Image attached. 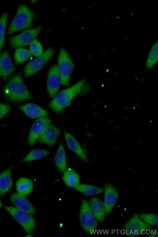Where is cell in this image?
<instances>
[{
  "mask_svg": "<svg viewBox=\"0 0 158 237\" xmlns=\"http://www.w3.org/2000/svg\"><path fill=\"white\" fill-rule=\"evenodd\" d=\"M2 93L6 100L14 103L22 102L33 97L24 84L20 72L9 78L3 88Z\"/></svg>",
  "mask_w": 158,
  "mask_h": 237,
  "instance_id": "obj_1",
  "label": "cell"
},
{
  "mask_svg": "<svg viewBox=\"0 0 158 237\" xmlns=\"http://www.w3.org/2000/svg\"><path fill=\"white\" fill-rule=\"evenodd\" d=\"M86 82V78H83L70 87L57 93L48 104L49 107L56 113H62L71 104L72 99L80 92Z\"/></svg>",
  "mask_w": 158,
  "mask_h": 237,
  "instance_id": "obj_2",
  "label": "cell"
},
{
  "mask_svg": "<svg viewBox=\"0 0 158 237\" xmlns=\"http://www.w3.org/2000/svg\"><path fill=\"white\" fill-rule=\"evenodd\" d=\"M34 17V11L29 7L24 4H19L9 27L8 34L11 35L16 31L30 28L32 25Z\"/></svg>",
  "mask_w": 158,
  "mask_h": 237,
  "instance_id": "obj_3",
  "label": "cell"
},
{
  "mask_svg": "<svg viewBox=\"0 0 158 237\" xmlns=\"http://www.w3.org/2000/svg\"><path fill=\"white\" fill-rule=\"evenodd\" d=\"M121 228L126 235L135 237L150 231L152 226L144 222L139 214L135 213L122 226Z\"/></svg>",
  "mask_w": 158,
  "mask_h": 237,
  "instance_id": "obj_4",
  "label": "cell"
},
{
  "mask_svg": "<svg viewBox=\"0 0 158 237\" xmlns=\"http://www.w3.org/2000/svg\"><path fill=\"white\" fill-rule=\"evenodd\" d=\"M79 218L81 227L85 233L89 234L95 233L98 227V221L86 199L81 201Z\"/></svg>",
  "mask_w": 158,
  "mask_h": 237,
  "instance_id": "obj_5",
  "label": "cell"
},
{
  "mask_svg": "<svg viewBox=\"0 0 158 237\" xmlns=\"http://www.w3.org/2000/svg\"><path fill=\"white\" fill-rule=\"evenodd\" d=\"M57 69L60 74L61 85L69 86L74 64L67 50L62 48L58 56Z\"/></svg>",
  "mask_w": 158,
  "mask_h": 237,
  "instance_id": "obj_6",
  "label": "cell"
},
{
  "mask_svg": "<svg viewBox=\"0 0 158 237\" xmlns=\"http://www.w3.org/2000/svg\"><path fill=\"white\" fill-rule=\"evenodd\" d=\"M4 208L22 227L27 234L32 233L36 225V221L31 214L16 207L4 206Z\"/></svg>",
  "mask_w": 158,
  "mask_h": 237,
  "instance_id": "obj_7",
  "label": "cell"
},
{
  "mask_svg": "<svg viewBox=\"0 0 158 237\" xmlns=\"http://www.w3.org/2000/svg\"><path fill=\"white\" fill-rule=\"evenodd\" d=\"M42 28V27L40 26L27 29L19 34L11 37L9 39L10 46L13 49H16L30 44L40 33Z\"/></svg>",
  "mask_w": 158,
  "mask_h": 237,
  "instance_id": "obj_8",
  "label": "cell"
},
{
  "mask_svg": "<svg viewBox=\"0 0 158 237\" xmlns=\"http://www.w3.org/2000/svg\"><path fill=\"white\" fill-rule=\"evenodd\" d=\"M54 51L52 47H48L39 56L31 61L25 66L24 76L27 77L40 71L53 55Z\"/></svg>",
  "mask_w": 158,
  "mask_h": 237,
  "instance_id": "obj_9",
  "label": "cell"
},
{
  "mask_svg": "<svg viewBox=\"0 0 158 237\" xmlns=\"http://www.w3.org/2000/svg\"><path fill=\"white\" fill-rule=\"evenodd\" d=\"M103 188L106 214L108 215L110 214L117 202L118 192L117 188L109 182H106Z\"/></svg>",
  "mask_w": 158,
  "mask_h": 237,
  "instance_id": "obj_10",
  "label": "cell"
},
{
  "mask_svg": "<svg viewBox=\"0 0 158 237\" xmlns=\"http://www.w3.org/2000/svg\"><path fill=\"white\" fill-rule=\"evenodd\" d=\"M60 84L61 79L57 65L54 64L49 70L47 80V92L51 98H53L57 94Z\"/></svg>",
  "mask_w": 158,
  "mask_h": 237,
  "instance_id": "obj_11",
  "label": "cell"
},
{
  "mask_svg": "<svg viewBox=\"0 0 158 237\" xmlns=\"http://www.w3.org/2000/svg\"><path fill=\"white\" fill-rule=\"evenodd\" d=\"M52 122L46 116L38 118L32 125L28 136V141L31 146L34 144L44 129Z\"/></svg>",
  "mask_w": 158,
  "mask_h": 237,
  "instance_id": "obj_12",
  "label": "cell"
},
{
  "mask_svg": "<svg viewBox=\"0 0 158 237\" xmlns=\"http://www.w3.org/2000/svg\"><path fill=\"white\" fill-rule=\"evenodd\" d=\"M60 134L59 128L51 123L43 131L38 139V141L40 143L52 146L56 144L57 139Z\"/></svg>",
  "mask_w": 158,
  "mask_h": 237,
  "instance_id": "obj_13",
  "label": "cell"
},
{
  "mask_svg": "<svg viewBox=\"0 0 158 237\" xmlns=\"http://www.w3.org/2000/svg\"><path fill=\"white\" fill-rule=\"evenodd\" d=\"M15 68L10 58L9 52L5 50L0 53V77L4 81L14 72Z\"/></svg>",
  "mask_w": 158,
  "mask_h": 237,
  "instance_id": "obj_14",
  "label": "cell"
},
{
  "mask_svg": "<svg viewBox=\"0 0 158 237\" xmlns=\"http://www.w3.org/2000/svg\"><path fill=\"white\" fill-rule=\"evenodd\" d=\"M10 198L11 202L16 207L31 215H35V211L34 206L25 195L18 193H13L10 194Z\"/></svg>",
  "mask_w": 158,
  "mask_h": 237,
  "instance_id": "obj_15",
  "label": "cell"
},
{
  "mask_svg": "<svg viewBox=\"0 0 158 237\" xmlns=\"http://www.w3.org/2000/svg\"><path fill=\"white\" fill-rule=\"evenodd\" d=\"M89 203L91 210L98 221L103 223L106 215L104 202L98 197H94L90 199Z\"/></svg>",
  "mask_w": 158,
  "mask_h": 237,
  "instance_id": "obj_16",
  "label": "cell"
},
{
  "mask_svg": "<svg viewBox=\"0 0 158 237\" xmlns=\"http://www.w3.org/2000/svg\"><path fill=\"white\" fill-rule=\"evenodd\" d=\"M64 133L65 139L69 149L76 154L85 163H88L89 159L88 157L75 138L67 131H64Z\"/></svg>",
  "mask_w": 158,
  "mask_h": 237,
  "instance_id": "obj_17",
  "label": "cell"
},
{
  "mask_svg": "<svg viewBox=\"0 0 158 237\" xmlns=\"http://www.w3.org/2000/svg\"><path fill=\"white\" fill-rule=\"evenodd\" d=\"M19 108L27 116L33 118L45 116L48 114L46 110L32 103H28L20 106Z\"/></svg>",
  "mask_w": 158,
  "mask_h": 237,
  "instance_id": "obj_18",
  "label": "cell"
},
{
  "mask_svg": "<svg viewBox=\"0 0 158 237\" xmlns=\"http://www.w3.org/2000/svg\"><path fill=\"white\" fill-rule=\"evenodd\" d=\"M12 169V166H10L0 174V195L1 197L9 191L13 185L11 177Z\"/></svg>",
  "mask_w": 158,
  "mask_h": 237,
  "instance_id": "obj_19",
  "label": "cell"
},
{
  "mask_svg": "<svg viewBox=\"0 0 158 237\" xmlns=\"http://www.w3.org/2000/svg\"><path fill=\"white\" fill-rule=\"evenodd\" d=\"M54 163L57 170L61 173L67 168L65 149L62 141L55 155Z\"/></svg>",
  "mask_w": 158,
  "mask_h": 237,
  "instance_id": "obj_20",
  "label": "cell"
},
{
  "mask_svg": "<svg viewBox=\"0 0 158 237\" xmlns=\"http://www.w3.org/2000/svg\"><path fill=\"white\" fill-rule=\"evenodd\" d=\"M63 180L68 187L74 188L80 183L79 174L72 168H67L63 173Z\"/></svg>",
  "mask_w": 158,
  "mask_h": 237,
  "instance_id": "obj_21",
  "label": "cell"
},
{
  "mask_svg": "<svg viewBox=\"0 0 158 237\" xmlns=\"http://www.w3.org/2000/svg\"><path fill=\"white\" fill-rule=\"evenodd\" d=\"M88 196H93L104 192L103 188L85 184H79L73 188Z\"/></svg>",
  "mask_w": 158,
  "mask_h": 237,
  "instance_id": "obj_22",
  "label": "cell"
},
{
  "mask_svg": "<svg viewBox=\"0 0 158 237\" xmlns=\"http://www.w3.org/2000/svg\"><path fill=\"white\" fill-rule=\"evenodd\" d=\"M15 185L18 193L24 195L30 194L33 188L32 180L26 177L20 178L17 181Z\"/></svg>",
  "mask_w": 158,
  "mask_h": 237,
  "instance_id": "obj_23",
  "label": "cell"
},
{
  "mask_svg": "<svg viewBox=\"0 0 158 237\" xmlns=\"http://www.w3.org/2000/svg\"><path fill=\"white\" fill-rule=\"evenodd\" d=\"M158 60V40L153 44L148 53L146 63V68L147 70L151 69L156 64Z\"/></svg>",
  "mask_w": 158,
  "mask_h": 237,
  "instance_id": "obj_24",
  "label": "cell"
},
{
  "mask_svg": "<svg viewBox=\"0 0 158 237\" xmlns=\"http://www.w3.org/2000/svg\"><path fill=\"white\" fill-rule=\"evenodd\" d=\"M50 154L49 151L39 149L31 151L21 160L23 162H28L41 159Z\"/></svg>",
  "mask_w": 158,
  "mask_h": 237,
  "instance_id": "obj_25",
  "label": "cell"
},
{
  "mask_svg": "<svg viewBox=\"0 0 158 237\" xmlns=\"http://www.w3.org/2000/svg\"><path fill=\"white\" fill-rule=\"evenodd\" d=\"M32 56V55L29 50L23 48H17L15 53V63L16 64H19Z\"/></svg>",
  "mask_w": 158,
  "mask_h": 237,
  "instance_id": "obj_26",
  "label": "cell"
},
{
  "mask_svg": "<svg viewBox=\"0 0 158 237\" xmlns=\"http://www.w3.org/2000/svg\"><path fill=\"white\" fill-rule=\"evenodd\" d=\"M9 17L7 12H4L0 17V53L5 44L6 23Z\"/></svg>",
  "mask_w": 158,
  "mask_h": 237,
  "instance_id": "obj_27",
  "label": "cell"
},
{
  "mask_svg": "<svg viewBox=\"0 0 158 237\" xmlns=\"http://www.w3.org/2000/svg\"><path fill=\"white\" fill-rule=\"evenodd\" d=\"M141 219L147 223L155 227H158V215L155 213H140L139 214Z\"/></svg>",
  "mask_w": 158,
  "mask_h": 237,
  "instance_id": "obj_28",
  "label": "cell"
},
{
  "mask_svg": "<svg viewBox=\"0 0 158 237\" xmlns=\"http://www.w3.org/2000/svg\"><path fill=\"white\" fill-rule=\"evenodd\" d=\"M30 51L36 57L41 56L43 52V49L41 43L36 39H34L30 44Z\"/></svg>",
  "mask_w": 158,
  "mask_h": 237,
  "instance_id": "obj_29",
  "label": "cell"
},
{
  "mask_svg": "<svg viewBox=\"0 0 158 237\" xmlns=\"http://www.w3.org/2000/svg\"><path fill=\"white\" fill-rule=\"evenodd\" d=\"M10 105L5 103H0V119L6 116L11 109Z\"/></svg>",
  "mask_w": 158,
  "mask_h": 237,
  "instance_id": "obj_30",
  "label": "cell"
},
{
  "mask_svg": "<svg viewBox=\"0 0 158 237\" xmlns=\"http://www.w3.org/2000/svg\"><path fill=\"white\" fill-rule=\"evenodd\" d=\"M158 230L155 231L154 232H152L150 234H148L147 236L149 237H158Z\"/></svg>",
  "mask_w": 158,
  "mask_h": 237,
  "instance_id": "obj_31",
  "label": "cell"
},
{
  "mask_svg": "<svg viewBox=\"0 0 158 237\" xmlns=\"http://www.w3.org/2000/svg\"><path fill=\"white\" fill-rule=\"evenodd\" d=\"M26 236L28 237H31L32 236L31 235V234H28Z\"/></svg>",
  "mask_w": 158,
  "mask_h": 237,
  "instance_id": "obj_32",
  "label": "cell"
},
{
  "mask_svg": "<svg viewBox=\"0 0 158 237\" xmlns=\"http://www.w3.org/2000/svg\"><path fill=\"white\" fill-rule=\"evenodd\" d=\"M2 207V204L0 200V209Z\"/></svg>",
  "mask_w": 158,
  "mask_h": 237,
  "instance_id": "obj_33",
  "label": "cell"
}]
</instances>
